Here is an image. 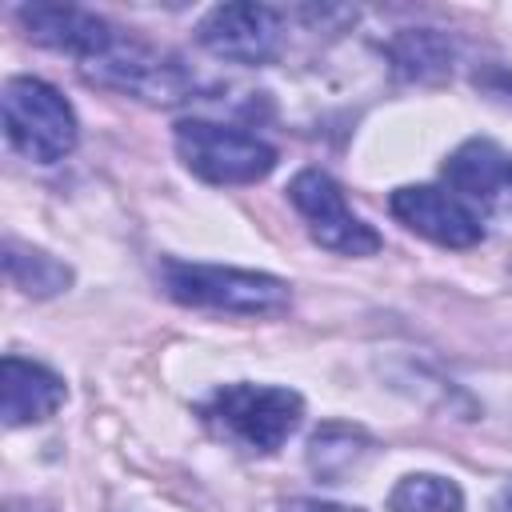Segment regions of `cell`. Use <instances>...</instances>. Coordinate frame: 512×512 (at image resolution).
<instances>
[{
    "instance_id": "cell-14",
    "label": "cell",
    "mask_w": 512,
    "mask_h": 512,
    "mask_svg": "<svg viewBox=\"0 0 512 512\" xmlns=\"http://www.w3.org/2000/svg\"><path fill=\"white\" fill-rule=\"evenodd\" d=\"M388 56L408 80H440L452 68V44L432 28H404L388 44Z\"/></svg>"
},
{
    "instance_id": "cell-19",
    "label": "cell",
    "mask_w": 512,
    "mask_h": 512,
    "mask_svg": "<svg viewBox=\"0 0 512 512\" xmlns=\"http://www.w3.org/2000/svg\"><path fill=\"white\" fill-rule=\"evenodd\" d=\"M508 192H512V176H508Z\"/></svg>"
},
{
    "instance_id": "cell-4",
    "label": "cell",
    "mask_w": 512,
    "mask_h": 512,
    "mask_svg": "<svg viewBox=\"0 0 512 512\" xmlns=\"http://www.w3.org/2000/svg\"><path fill=\"white\" fill-rule=\"evenodd\" d=\"M172 144L180 164L200 176L204 184H256L276 168V148L268 140H260L256 132L232 128V124H216L204 116L180 120L172 128Z\"/></svg>"
},
{
    "instance_id": "cell-18",
    "label": "cell",
    "mask_w": 512,
    "mask_h": 512,
    "mask_svg": "<svg viewBox=\"0 0 512 512\" xmlns=\"http://www.w3.org/2000/svg\"><path fill=\"white\" fill-rule=\"evenodd\" d=\"M496 512H512V484L500 488V496H496Z\"/></svg>"
},
{
    "instance_id": "cell-7",
    "label": "cell",
    "mask_w": 512,
    "mask_h": 512,
    "mask_svg": "<svg viewBox=\"0 0 512 512\" xmlns=\"http://www.w3.org/2000/svg\"><path fill=\"white\" fill-rule=\"evenodd\" d=\"M196 40L216 60L232 64H272L284 48V16L272 4H216L200 28Z\"/></svg>"
},
{
    "instance_id": "cell-2",
    "label": "cell",
    "mask_w": 512,
    "mask_h": 512,
    "mask_svg": "<svg viewBox=\"0 0 512 512\" xmlns=\"http://www.w3.org/2000/svg\"><path fill=\"white\" fill-rule=\"evenodd\" d=\"M160 284L184 308H212L236 316H276L292 304V288L280 276L228 264L160 260Z\"/></svg>"
},
{
    "instance_id": "cell-6",
    "label": "cell",
    "mask_w": 512,
    "mask_h": 512,
    "mask_svg": "<svg viewBox=\"0 0 512 512\" xmlns=\"http://www.w3.org/2000/svg\"><path fill=\"white\" fill-rule=\"evenodd\" d=\"M288 200L320 248H328L336 256H376L380 252V244H384L380 232L348 208L344 188L328 172H320V168L296 172L288 184Z\"/></svg>"
},
{
    "instance_id": "cell-17",
    "label": "cell",
    "mask_w": 512,
    "mask_h": 512,
    "mask_svg": "<svg viewBox=\"0 0 512 512\" xmlns=\"http://www.w3.org/2000/svg\"><path fill=\"white\" fill-rule=\"evenodd\" d=\"M280 512H360V508H348V504H328V500H312V496H296V500H284Z\"/></svg>"
},
{
    "instance_id": "cell-1",
    "label": "cell",
    "mask_w": 512,
    "mask_h": 512,
    "mask_svg": "<svg viewBox=\"0 0 512 512\" xmlns=\"http://www.w3.org/2000/svg\"><path fill=\"white\" fill-rule=\"evenodd\" d=\"M304 416V400L292 388L280 384H252V380H236V384H220L204 404H200V420L204 428L248 452V456H272L288 444V436L300 428Z\"/></svg>"
},
{
    "instance_id": "cell-13",
    "label": "cell",
    "mask_w": 512,
    "mask_h": 512,
    "mask_svg": "<svg viewBox=\"0 0 512 512\" xmlns=\"http://www.w3.org/2000/svg\"><path fill=\"white\" fill-rule=\"evenodd\" d=\"M4 272L8 280L32 296V300H48V296H60L68 284H72V268L64 260H56L52 252L44 248H28L20 240H8L4 244Z\"/></svg>"
},
{
    "instance_id": "cell-3",
    "label": "cell",
    "mask_w": 512,
    "mask_h": 512,
    "mask_svg": "<svg viewBox=\"0 0 512 512\" xmlns=\"http://www.w3.org/2000/svg\"><path fill=\"white\" fill-rule=\"evenodd\" d=\"M0 112H4L8 144L36 164L64 160L80 140V124H76L72 104L64 100L60 88H52L40 76H12L4 84Z\"/></svg>"
},
{
    "instance_id": "cell-15",
    "label": "cell",
    "mask_w": 512,
    "mask_h": 512,
    "mask_svg": "<svg viewBox=\"0 0 512 512\" xmlns=\"http://www.w3.org/2000/svg\"><path fill=\"white\" fill-rule=\"evenodd\" d=\"M388 512H464V492L448 476L408 472L388 492Z\"/></svg>"
},
{
    "instance_id": "cell-16",
    "label": "cell",
    "mask_w": 512,
    "mask_h": 512,
    "mask_svg": "<svg viewBox=\"0 0 512 512\" xmlns=\"http://www.w3.org/2000/svg\"><path fill=\"white\" fill-rule=\"evenodd\" d=\"M476 88H480L488 100H496L500 108L512 112V72H504V68H488V72L476 76Z\"/></svg>"
},
{
    "instance_id": "cell-8",
    "label": "cell",
    "mask_w": 512,
    "mask_h": 512,
    "mask_svg": "<svg viewBox=\"0 0 512 512\" xmlns=\"http://www.w3.org/2000/svg\"><path fill=\"white\" fill-rule=\"evenodd\" d=\"M388 208L408 232H416L440 248H476L484 240L480 212L468 200H460L452 188L404 184L388 196Z\"/></svg>"
},
{
    "instance_id": "cell-5",
    "label": "cell",
    "mask_w": 512,
    "mask_h": 512,
    "mask_svg": "<svg viewBox=\"0 0 512 512\" xmlns=\"http://www.w3.org/2000/svg\"><path fill=\"white\" fill-rule=\"evenodd\" d=\"M80 72H84V80H92L100 88H112V92H124V96H136L148 104H180L192 96V76L176 56H168L144 40H132L124 32H116L104 52L84 60Z\"/></svg>"
},
{
    "instance_id": "cell-9",
    "label": "cell",
    "mask_w": 512,
    "mask_h": 512,
    "mask_svg": "<svg viewBox=\"0 0 512 512\" xmlns=\"http://www.w3.org/2000/svg\"><path fill=\"white\" fill-rule=\"evenodd\" d=\"M16 20L28 32V40H36L52 52H68L80 64L92 60L96 52H104L108 40L116 36V28L104 16L76 8V4H20Z\"/></svg>"
},
{
    "instance_id": "cell-11",
    "label": "cell",
    "mask_w": 512,
    "mask_h": 512,
    "mask_svg": "<svg viewBox=\"0 0 512 512\" xmlns=\"http://www.w3.org/2000/svg\"><path fill=\"white\" fill-rule=\"evenodd\" d=\"M376 452H380V444L364 428L332 420V424H320L312 432L304 460L320 484H348L352 476H360L376 460Z\"/></svg>"
},
{
    "instance_id": "cell-10",
    "label": "cell",
    "mask_w": 512,
    "mask_h": 512,
    "mask_svg": "<svg viewBox=\"0 0 512 512\" xmlns=\"http://www.w3.org/2000/svg\"><path fill=\"white\" fill-rule=\"evenodd\" d=\"M64 400H68V388L52 368L24 360L16 352L4 356V364H0V416L8 428L40 424V420L56 416Z\"/></svg>"
},
{
    "instance_id": "cell-12",
    "label": "cell",
    "mask_w": 512,
    "mask_h": 512,
    "mask_svg": "<svg viewBox=\"0 0 512 512\" xmlns=\"http://www.w3.org/2000/svg\"><path fill=\"white\" fill-rule=\"evenodd\" d=\"M440 176L448 180V188L468 200V204H492L496 192L508 188L512 176V160L492 144V140H464L440 168Z\"/></svg>"
}]
</instances>
